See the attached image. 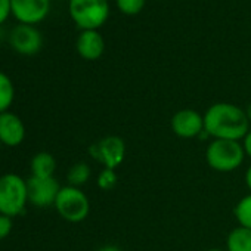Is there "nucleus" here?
Masks as SVG:
<instances>
[{"mask_svg":"<svg viewBox=\"0 0 251 251\" xmlns=\"http://www.w3.org/2000/svg\"><path fill=\"white\" fill-rule=\"evenodd\" d=\"M204 132L210 139L241 141L250 132V121L242 108L229 103L217 102L204 112Z\"/></svg>","mask_w":251,"mask_h":251,"instance_id":"obj_1","label":"nucleus"},{"mask_svg":"<svg viewBox=\"0 0 251 251\" xmlns=\"http://www.w3.org/2000/svg\"><path fill=\"white\" fill-rule=\"evenodd\" d=\"M245 151L239 141L211 139L205 150V161L210 169L219 173H230L241 167Z\"/></svg>","mask_w":251,"mask_h":251,"instance_id":"obj_2","label":"nucleus"},{"mask_svg":"<svg viewBox=\"0 0 251 251\" xmlns=\"http://www.w3.org/2000/svg\"><path fill=\"white\" fill-rule=\"evenodd\" d=\"M28 204L27 180L15 173L0 176V214L20 216Z\"/></svg>","mask_w":251,"mask_h":251,"instance_id":"obj_3","label":"nucleus"},{"mask_svg":"<svg viewBox=\"0 0 251 251\" xmlns=\"http://www.w3.org/2000/svg\"><path fill=\"white\" fill-rule=\"evenodd\" d=\"M70 15L83 31L98 30L108 20V0H70Z\"/></svg>","mask_w":251,"mask_h":251,"instance_id":"obj_4","label":"nucleus"},{"mask_svg":"<svg viewBox=\"0 0 251 251\" xmlns=\"http://www.w3.org/2000/svg\"><path fill=\"white\" fill-rule=\"evenodd\" d=\"M55 208L64 220L71 223H80L89 216L90 201L80 188L67 185L62 186L58 194Z\"/></svg>","mask_w":251,"mask_h":251,"instance_id":"obj_5","label":"nucleus"},{"mask_svg":"<svg viewBox=\"0 0 251 251\" xmlns=\"http://www.w3.org/2000/svg\"><path fill=\"white\" fill-rule=\"evenodd\" d=\"M89 152L93 160L103 166V169L117 170L126 158V144L118 136H106L92 144Z\"/></svg>","mask_w":251,"mask_h":251,"instance_id":"obj_6","label":"nucleus"},{"mask_svg":"<svg viewBox=\"0 0 251 251\" xmlns=\"http://www.w3.org/2000/svg\"><path fill=\"white\" fill-rule=\"evenodd\" d=\"M61 185L55 177H36L30 176L27 179V191H28V202L34 207H50L55 205L58 194L61 191Z\"/></svg>","mask_w":251,"mask_h":251,"instance_id":"obj_7","label":"nucleus"},{"mask_svg":"<svg viewBox=\"0 0 251 251\" xmlns=\"http://www.w3.org/2000/svg\"><path fill=\"white\" fill-rule=\"evenodd\" d=\"M11 48L24 56H33L40 52L43 46V39L40 31L34 25L20 24L12 28L9 36Z\"/></svg>","mask_w":251,"mask_h":251,"instance_id":"obj_8","label":"nucleus"},{"mask_svg":"<svg viewBox=\"0 0 251 251\" xmlns=\"http://www.w3.org/2000/svg\"><path fill=\"white\" fill-rule=\"evenodd\" d=\"M170 124L173 133L182 139H195L204 132V117L192 108L177 111L172 117Z\"/></svg>","mask_w":251,"mask_h":251,"instance_id":"obj_9","label":"nucleus"},{"mask_svg":"<svg viewBox=\"0 0 251 251\" xmlns=\"http://www.w3.org/2000/svg\"><path fill=\"white\" fill-rule=\"evenodd\" d=\"M50 9V0H11V14L20 24L42 23Z\"/></svg>","mask_w":251,"mask_h":251,"instance_id":"obj_10","label":"nucleus"},{"mask_svg":"<svg viewBox=\"0 0 251 251\" xmlns=\"http://www.w3.org/2000/svg\"><path fill=\"white\" fill-rule=\"evenodd\" d=\"M25 139V126L23 120L11 111L0 114V144L15 148Z\"/></svg>","mask_w":251,"mask_h":251,"instance_id":"obj_11","label":"nucleus"},{"mask_svg":"<svg viewBox=\"0 0 251 251\" xmlns=\"http://www.w3.org/2000/svg\"><path fill=\"white\" fill-rule=\"evenodd\" d=\"M105 50V42L96 30H84L77 39V52L86 61H96Z\"/></svg>","mask_w":251,"mask_h":251,"instance_id":"obj_12","label":"nucleus"},{"mask_svg":"<svg viewBox=\"0 0 251 251\" xmlns=\"http://www.w3.org/2000/svg\"><path fill=\"white\" fill-rule=\"evenodd\" d=\"M30 169H31V176L53 177L55 170H56V160L50 152L42 151L33 157V160L30 163Z\"/></svg>","mask_w":251,"mask_h":251,"instance_id":"obj_13","label":"nucleus"},{"mask_svg":"<svg viewBox=\"0 0 251 251\" xmlns=\"http://www.w3.org/2000/svg\"><path fill=\"white\" fill-rule=\"evenodd\" d=\"M226 251H251V229L233 227L226 238Z\"/></svg>","mask_w":251,"mask_h":251,"instance_id":"obj_14","label":"nucleus"},{"mask_svg":"<svg viewBox=\"0 0 251 251\" xmlns=\"http://www.w3.org/2000/svg\"><path fill=\"white\" fill-rule=\"evenodd\" d=\"M15 98V87L12 80L8 74L0 71V114L9 111L11 105L14 103Z\"/></svg>","mask_w":251,"mask_h":251,"instance_id":"obj_15","label":"nucleus"},{"mask_svg":"<svg viewBox=\"0 0 251 251\" xmlns=\"http://www.w3.org/2000/svg\"><path fill=\"white\" fill-rule=\"evenodd\" d=\"M92 176V170L89 167V164L86 163H75L70 167L68 173H67V179H68V185L70 186H75L80 188L84 183L89 182Z\"/></svg>","mask_w":251,"mask_h":251,"instance_id":"obj_16","label":"nucleus"},{"mask_svg":"<svg viewBox=\"0 0 251 251\" xmlns=\"http://www.w3.org/2000/svg\"><path fill=\"white\" fill-rule=\"evenodd\" d=\"M233 214L239 226L251 229V192L236 202Z\"/></svg>","mask_w":251,"mask_h":251,"instance_id":"obj_17","label":"nucleus"},{"mask_svg":"<svg viewBox=\"0 0 251 251\" xmlns=\"http://www.w3.org/2000/svg\"><path fill=\"white\" fill-rule=\"evenodd\" d=\"M118 183L117 172L112 169H102L98 175V186L102 191H112Z\"/></svg>","mask_w":251,"mask_h":251,"instance_id":"obj_18","label":"nucleus"},{"mask_svg":"<svg viewBox=\"0 0 251 251\" xmlns=\"http://www.w3.org/2000/svg\"><path fill=\"white\" fill-rule=\"evenodd\" d=\"M117 6L126 15H136L144 9L145 0H117Z\"/></svg>","mask_w":251,"mask_h":251,"instance_id":"obj_19","label":"nucleus"},{"mask_svg":"<svg viewBox=\"0 0 251 251\" xmlns=\"http://www.w3.org/2000/svg\"><path fill=\"white\" fill-rule=\"evenodd\" d=\"M12 217L0 214V241L5 239L12 230Z\"/></svg>","mask_w":251,"mask_h":251,"instance_id":"obj_20","label":"nucleus"},{"mask_svg":"<svg viewBox=\"0 0 251 251\" xmlns=\"http://www.w3.org/2000/svg\"><path fill=\"white\" fill-rule=\"evenodd\" d=\"M11 15V0H0V25Z\"/></svg>","mask_w":251,"mask_h":251,"instance_id":"obj_21","label":"nucleus"},{"mask_svg":"<svg viewBox=\"0 0 251 251\" xmlns=\"http://www.w3.org/2000/svg\"><path fill=\"white\" fill-rule=\"evenodd\" d=\"M242 147H244L245 155L251 158V129H250V132L245 135V138L242 139Z\"/></svg>","mask_w":251,"mask_h":251,"instance_id":"obj_22","label":"nucleus"},{"mask_svg":"<svg viewBox=\"0 0 251 251\" xmlns=\"http://www.w3.org/2000/svg\"><path fill=\"white\" fill-rule=\"evenodd\" d=\"M98 251H123L118 245H112V244H108V245H103L100 247Z\"/></svg>","mask_w":251,"mask_h":251,"instance_id":"obj_23","label":"nucleus"},{"mask_svg":"<svg viewBox=\"0 0 251 251\" xmlns=\"http://www.w3.org/2000/svg\"><path fill=\"white\" fill-rule=\"evenodd\" d=\"M245 185H247V188L250 189V192H251V166L247 169V172H245Z\"/></svg>","mask_w":251,"mask_h":251,"instance_id":"obj_24","label":"nucleus"},{"mask_svg":"<svg viewBox=\"0 0 251 251\" xmlns=\"http://www.w3.org/2000/svg\"><path fill=\"white\" fill-rule=\"evenodd\" d=\"M244 111H245V114H247V118H248V121L251 123V102L247 105V108H245Z\"/></svg>","mask_w":251,"mask_h":251,"instance_id":"obj_25","label":"nucleus"},{"mask_svg":"<svg viewBox=\"0 0 251 251\" xmlns=\"http://www.w3.org/2000/svg\"><path fill=\"white\" fill-rule=\"evenodd\" d=\"M205 251H226V250H223V248H208Z\"/></svg>","mask_w":251,"mask_h":251,"instance_id":"obj_26","label":"nucleus"}]
</instances>
